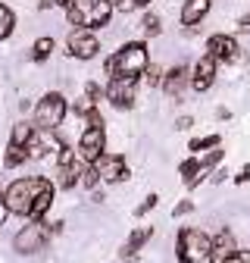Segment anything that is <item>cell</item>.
Segmentation results:
<instances>
[{"label":"cell","instance_id":"30bf717a","mask_svg":"<svg viewBox=\"0 0 250 263\" xmlns=\"http://www.w3.org/2000/svg\"><path fill=\"white\" fill-rule=\"evenodd\" d=\"M66 144H59L56 138H53V132H41V128H35L31 132V138H28V144H25V151H28V160H41V157H47V154H59Z\"/></svg>","mask_w":250,"mask_h":263},{"label":"cell","instance_id":"5b68a950","mask_svg":"<svg viewBox=\"0 0 250 263\" xmlns=\"http://www.w3.org/2000/svg\"><path fill=\"white\" fill-rule=\"evenodd\" d=\"M103 144H107V132H103V119L97 110L88 113V128L81 132L78 141V160L81 163H97L103 157Z\"/></svg>","mask_w":250,"mask_h":263},{"label":"cell","instance_id":"9a60e30c","mask_svg":"<svg viewBox=\"0 0 250 263\" xmlns=\"http://www.w3.org/2000/svg\"><path fill=\"white\" fill-rule=\"evenodd\" d=\"M213 7V0H184L181 7V25H197Z\"/></svg>","mask_w":250,"mask_h":263},{"label":"cell","instance_id":"277c9868","mask_svg":"<svg viewBox=\"0 0 250 263\" xmlns=\"http://www.w3.org/2000/svg\"><path fill=\"white\" fill-rule=\"evenodd\" d=\"M178 260L181 263H213V238L200 229H181L178 232Z\"/></svg>","mask_w":250,"mask_h":263},{"label":"cell","instance_id":"ac0fdd59","mask_svg":"<svg viewBox=\"0 0 250 263\" xmlns=\"http://www.w3.org/2000/svg\"><path fill=\"white\" fill-rule=\"evenodd\" d=\"M184 85H187V69H184V66H175V69H172V72L163 79V88H166L172 97H178Z\"/></svg>","mask_w":250,"mask_h":263},{"label":"cell","instance_id":"2e32d148","mask_svg":"<svg viewBox=\"0 0 250 263\" xmlns=\"http://www.w3.org/2000/svg\"><path fill=\"white\" fill-rule=\"evenodd\" d=\"M232 254H238V241H235V235L228 229H222V232L213 235V257L216 260H228Z\"/></svg>","mask_w":250,"mask_h":263},{"label":"cell","instance_id":"603a6c76","mask_svg":"<svg viewBox=\"0 0 250 263\" xmlns=\"http://www.w3.org/2000/svg\"><path fill=\"white\" fill-rule=\"evenodd\" d=\"M13 25H16V19H13V13L4 7V4H0V41H4L7 35H10V31H13Z\"/></svg>","mask_w":250,"mask_h":263},{"label":"cell","instance_id":"5bb4252c","mask_svg":"<svg viewBox=\"0 0 250 263\" xmlns=\"http://www.w3.org/2000/svg\"><path fill=\"white\" fill-rule=\"evenodd\" d=\"M213 76H216V63H213V57L197 60L194 72H191V88H194V91H206V88L213 85Z\"/></svg>","mask_w":250,"mask_h":263},{"label":"cell","instance_id":"836d02e7","mask_svg":"<svg viewBox=\"0 0 250 263\" xmlns=\"http://www.w3.org/2000/svg\"><path fill=\"white\" fill-rule=\"evenodd\" d=\"M107 4H110V7H116V4H119V0H107Z\"/></svg>","mask_w":250,"mask_h":263},{"label":"cell","instance_id":"4fadbf2b","mask_svg":"<svg viewBox=\"0 0 250 263\" xmlns=\"http://www.w3.org/2000/svg\"><path fill=\"white\" fill-rule=\"evenodd\" d=\"M206 57H213V63H219V60H225V63H235L238 60V44L228 38V35H213L210 38V44H206Z\"/></svg>","mask_w":250,"mask_h":263},{"label":"cell","instance_id":"8fae6325","mask_svg":"<svg viewBox=\"0 0 250 263\" xmlns=\"http://www.w3.org/2000/svg\"><path fill=\"white\" fill-rule=\"evenodd\" d=\"M81 173H85V163L78 160V154L69 151V147H62L59 151V185L62 188H72L81 179Z\"/></svg>","mask_w":250,"mask_h":263},{"label":"cell","instance_id":"7c38bea8","mask_svg":"<svg viewBox=\"0 0 250 263\" xmlns=\"http://www.w3.org/2000/svg\"><path fill=\"white\" fill-rule=\"evenodd\" d=\"M135 85H138V79H110V85H107V97H110L116 107L129 110V107L135 104Z\"/></svg>","mask_w":250,"mask_h":263},{"label":"cell","instance_id":"d4e9b609","mask_svg":"<svg viewBox=\"0 0 250 263\" xmlns=\"http://www.w3.org/2000/svg\"><path fill=\"white\" fill-rule=\"evenodd\" d=\"M216 144H219V138L210 135V138H197V141L191 144V151H203V147H216Z\"/></svg>","mask_w":250,"mask_h":263},{"label":"cell","instance_id":"4316f807","mask_svg":"<svg viewBox=\"0 0 250 263\" xmlns=\"http://www.w3.org/2000/svg\"><path fill=\"white\" fill-rule=\"evenodd\" d=\"M222 263H250V254L238 251V254H232V257H228V260H222Z\"/></svg>","mask_w":250,"mask_h":263},{"label":"cell","instance_id":"4dcf8cb0","mask_svg":"<svg viewBox=\"0 0 250 263\" xmlns=\"http://www.w3.org/2000/svg\"><path fill=\"white\" fill-rule=\"evenodd\" d=\"M7 219V207H4V201H0V222Z\"/></svg>","mask_w":250,"mask_h":263},{"label":"cell","instance_id":"6da1fadb","mask_svg":"<svg viewBox=\"0 0 250 263\" xmlns=\"http://www.w3.org/2000/svg\"><path fill=\"white\" fill-rule=\"evenodd\" d=\"M50 204H53V185L47 179H41V176L16 179L4 191V207H7V213H19V216L35 219V222H41L47 216Z\"/></svg>","mask_w":250,"mask_h":263},{"label":"cell","instance_id":"44dd1931","mask_svg":"<svg viewBox=\"0 0 250 263\" xmlns=\"http://www.w3.org/2000/svg\"><path fill=\"white\" fill-rule=\"evenodd\" d=\"M31 132H35V125H28V122H19L16 128H13V138H10V144H28V138H31Z\"/></svg>","mask_w":250,"mask_h":263},{"label":"cell","instance_id":"f546056e","mask_svg":"<svg viewBox=\"0 0 250 263\" xmlns=\"http://www.w3.org/2000/svg\"><path fill=\"white\" fill-rule=\"evenodd\" d=\"M238 28H241V31H250V16H244V19H241V25H238Z\"/></svg>","mask_w":250,"mask_h":263},{"label":"cell","instance_id":"7a4b0ae2","mask_svg":"<svg viewBox=\"0 0 250 263\" xmlns=\"http://www.w3.org/2000/svg\"><path fill=\"white\" fill-rule=\"evenodd\" d=\"M147 66H150L147 44L132 41V44H125L122 50H116L107 60V72H110V79H138Z\"/></svg>","mask_w":250,"mask_h":263},{"label":"cell","instance_id":"83f0119b","mask_svg":"<svg viewBox=\"0 0 250 263\" xmlns=\"http://www.w3.org/2000/svg\"><path fill=\"white\" fill-rule=\"evenodd\" d=\"M191 207H194L191 201H181V204H178V207L172 210V216H184V213H191Z\"/></svg>","mask_w":250,"mask_h":263},{"label":"cell","instance_id":"d6986e66","mask_svg":"<svg viewBox=\"0 0 250 263\" xmlns=\"http://www.w3.org/2000/svg\"><path fill=\"white\" fill-rule=\"evenodd\" d=\"M150 235H153V229H138V232H132V238L125 241V248H122V257H125V260H132L135 251H141V245H144Z\"/></svg>","mask_w":250,"mask_h":263},{"label":"cell","instance_id":"484cf974","mask_svg":"<svg viewBox=\"0 0 250 263\" xmlns=\"http://www.w3.org/2000/svg\"><path fill=\"white\" fill-rule=\"evenodd\" d=\"M156 201H160V197H156V194H147V201H144V204L138 207V216H144L147 210H153V207H156Z\"/></svg>","mask_w":250,"mask_h":263},{"label":"cell","instance_id":"ba28073f","mask_svg":"<svg viewBox=\"0 0 250 263\" xmlns=\"http://www.w3.org/2000/svg\"><path fill=\"white\" fill-rule=\"evenodd\" d=\"M94 173H97V179L103 182H122V179H129V166H125V160L119 154H103L97 163H91Z\"/></svg>","mask_w":250,"mask_h":263},{"label":"cell","instance_id":"e0dca14e","mask_svg":"<svg viewBox=\"0 0 250 263\" xmlns=\"http://www.w3.org/2000/svg\"><path fill=\"white\" fill-rule=\"evenodd\" d=\"M210 173V166H203V160H187V163H181V179H184V185H197L203 176Z\"/></svg>","mask_w":250,"mask_h":263},{"label":"cell","instance_id":"52a82bcc","mask_svg":"<svg viewBox=\"0 0 250 263\" xmlns=\"http://www.w3.org/2000/svg\"><path fill=\"white\" fill-rule=\"evenodd\" d=\"M13 248H16L19 254H38V251H44V248H47V226H44V222L25 226L22 232L13 238Z\"/></svg>","mask_w":250,"mask_h":263},{"label":"cell","instance_id":"1f68e13d","mask_svg":"<svg viewBox=\"0 0 250 263\" xmlns=\"http://www.w3.org/2000/svg\"><path fill=\"white\" fill-rule=\"evenodd\" d=\"M50 4H56V7H69V0H50Z\"/></svg>","mask_w":250,"mask_h":263},{"label":"cell","instance_id":"9c48e42d","mask_svg":"<svg viewBox=\"0 0 250 263\" xmlns=\"http://www.w3.org/2000/svg\"><path fill=\"white\" fill-rule=\"evenodd\" d=\"M69 53L72 57H78V60H91L94 53L100 50V41H97V35L94 31H88V28H75L72 35H69Z\"/></svg>","mask_w":250,"mask_h":263},{"label":"cell","instance_id":"ffe728a7","mask_svg":"<svg viewBox=\"0 0 250 263\" xmlns=\"http://www.w3.org/2000/svg\"><path fill=\"white\" fill-rule=\"evenodd\" d=\"M28 160V151L22 147V144H7V157H4V163L13 170V166H22V163Z\"/></svg>","mask_w":250,"mask_h":263},{"label":"cell","instance_id":"8992f818","mask_svg":"<svg viewBox=\"0 0 250 263\" xmlns=\"http://www.w3.org/2000/svg\"><path fill=\"white\" fill-rule=\"evenodd\" d=\"M62 116H66V97L56 94V91H50V94L41 97L38 107H35V128L53 132V128L62 122Z\"/></svg>","mask_w":250,"mask_h":263},{"label":"cell","instance_id":"7402d4cb","mask_svg":"<svg viewBox=\"0 0 250 263\" xmlns=\"http://www.w3.org/2000/svg\"><path fill=\"white\" fill-rule=\"evenodd\" d=\"M50 50H53V38H38V41H35V47H31V57L41 63V60H47V57H50Z\"/></svg>","mask_w":250,"mask_h":263},{"label":"cell","instance_id":"cb8c5ba5","mask_svg":"<svg viewBox=\"0 0 250 263\" xmlns=\"http://www.w3.org/2000/svg\"><path fill=\"white\" fill-rule=\"evenodd\" d=\"M144 31H147V35H160V19H156L153 13L144 16Z\"/></svg>","mask_w":250,"mask_h":263},{"label":"cell","instance_id":"f1b7e54d","mask_svg":"<svg viewBox=\"0 0 250 263\" xmlns=\"http://www.w3.org/2000/svg\"><path fill=\"white\" fill-rule=\"evenodd\" d=\"M116 7H119L122 13H132V10H135L138 4H135V0H119V4H116Z\"/></svg>","mask_w":250,"mask_h":263},{"label":"cell","instance_id":"d6a6232c","mask_svg":"<svg viewBox=\"0 0 250 263\" xmlns=\"http://www.w3.org/2000/svg\"><path fill=\"white\" fill-rule=\"evenodd\" d=\"M135 4H138V7H147V4H150V0H135Z\"/></svg>","mask_w":250,"mask_h":263},{"label":"cell","instance_id":"3957f363","mask_svg":"<svg viewBox=\"0 0 250 263\" xmlns=\"http://www.w3.org/2000/svg\"><path fill=\"white\" fill-rule=\"evenodd\" d=\"M66 16H69L72 25L91 31V28H97V25H107V22H110L113 7L107 4V0H69Z\"/></svg>","mask_w":250,"mask_h":263},{"label":"cell","instance_id":"e575fe53","mask_svg":"<svg viewBox=\"0 0 250 263\" xmlns=\"http://www.w3.org/2000/svg\"><path fill=\"white\" fill-rule=\"evenodd\" d=\"M0 201H4V194H0Z\"/></svg>","mask_w":250,"mask_h":263}]
</instances>
